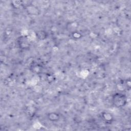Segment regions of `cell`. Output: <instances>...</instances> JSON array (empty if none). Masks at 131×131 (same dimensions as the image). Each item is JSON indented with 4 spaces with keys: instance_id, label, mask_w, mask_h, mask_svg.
<instances>
[{
    "instance_id": "cell-9",
    "label": "cell",
    "mask_w": 131,
    "mask_h": 131,
    "mask_svg": "<svg viewBox=\"0 0 131 131\" xmlns=\"http://www.w3.org/2000/svg\"><path fill=\"white\" fill-rule=\"evenodd\" d=\"M70 36L72 39H75V40H77V39L81 38L82 37V35L80 32H78V31H74L73 32L71 33Z\"/></svg>"
},
{
    "instance_id": "cell-2",
    "label": "cell",
    "mask_w": 131,
    "mask_h": 131,
    "mask_svg": "<svg viewBox=\"0 0 131 131\" xmlns=\"http://www.w3.org/2000/svg\"><path fill=\"white\" fill-rule=\"evenodd\" d=\"M24 8L27 13L31 16H38L40 14V10L36 5L29 4L24 6Z\"/></svg>"
},
{
    "instance_id": "cell-7",
    "label": "cell",
    "mask_w": 131,
    "mask_h": 131,
    "mask_svg": "<svg viewBox=\"0 0 131 131\" xmlns=\"http://www.w3.org/2000/svg\"><path fill=\"white\" fill-rule=\"evenodd\" d=\"M78 27V24L77 21H71L67 24V30L71 33L73 32L74 31H76L77 28Z\"/></svg>"
},
{
    "instance_id": "cell-1",
    "label": "cell",
    "mask_w": 131,
    "mask_h": 131,
    "mask_svg": "<svg viewBox=\"0 0 131 131\" xmlns=\"http://www.w3.org/2000/svg\"><path fill=\"white\" fill-rule=\"evenodd\" d=\"M112 102L114 107L122 108L127 103V97L125 94L121 92L115 93L112 96Z\"/></svg>"
},
{
    "instance_id": "cell-10",
    "label": "cell",
    "mask_w": 131,
    "mask_h": 131,
    "mask_svg": "<svg viewBox=\"0 0 131 131\" xmlns=\"http://www.w3.org/2000/svg\"><path fill=\"white\" fill-rule=\"evenodd\" d=\"M11 4L13 8L17 9L20 6L23 5V4H22V2L21 1H13L11 2Z\"/></svg>"
},
{
    "instance_id": "cell-5",
    "label": "cell",
    "mask_w": 131,
    "mask_h": 131,
    "mask_svg": "<svg viewBox=\"0 0 131 131\" xmlns=\"http://www.w3.org/2000/svg\"><path fill=\"white\" fill-rule=\"evenodd\" d=\"M47 118L49 121L52 122H58L60 119V116L59 113L55 112H50L47 114Z\"/></svg>"
},
{
    "instance_id": "cell-6",
    "label": "cell",
    "mask_w": 131,
    "mask_h": 131,
    "mask_svg": "<svg viewBox=\"0 0 131 131\" xmlns=\"http://www.w3.org/2000/svg\"><path fill=\"white\" fill-rule=\"evenodd\" d=\"M35 35L39 40H44L48 37V33L44 30H39L35 32Z\"/></svg>"
},
{
    "instance_id": "cell-4",
    "label": "cell",
    "mask_w": 131,
    "mask_h": 131,
    "mask_svg": "<svg viewBox=\"0 0 131 131\" xmlns=\"http://www.w3.org/2000/svg\"><path fill=\"white\" fill-rule=\"evenodd\" d=\"M100 117L103 122L106 124H110L114 121V117L113 115L108 112H102L100 115Z\"/></svg>"
},
{
    "instance_id": "cell-8",
    "label": "cell",
    "mask_w": 131,
    "mask_h": 131,
    "mask_svg": "<svg viewBox=\"0 0 131 131\" xmlns=\"http://www.w3.org/2000/svg\"><path fill=\"white\" fill-rule=\"evenodd\" d=\"M25 111L27 115H28L29 117H32L35 115L36 112V109L34 106H28L26 107Z\"/></svg>"
},
{
    "instance_id": "cell-3",
    "label": "cell",
    "mask_w": 131,
    "mask_h": 131,
    "mask_svg": "<svg viewBox=\"0 0 131 131\" xmlns=\"http://www.w3.org/2000/svg\"><path fill=\"white\" fill-rule=\"evenodd\" d=\"M17 43L18 47L22 50L29 49L30 43L28 37L26 36H20L17 39Z\"/></svg>"
},
{
    "instance_id": "cell-11",
    "label": "cell",
    "mask_w": 131,
    "mask_h": 131,
    "mask_svg": "<svg viewBox=\"0 0 131 131\" xmlns=\"http://www.w3.org/2000/svg\"><path fill=\"white\" fill-rule=\"evenodd\" d=\"M41 67H40L38 65H35L33 68H32V71L36 73H38L40 72H41Z\"/></svg>"
},
{
    "instance_id": "cell-12",
    "label": "cell",
    "mask_w": 131,
    "mask_h": 131,
    "mask_svg": "<svg viewBox=\"0 0 131 131\" xmlns=\"http://www.w3.org/2000/svg\"><path fill=\"white\" fill-rule=\"evenodd\" d=\"M47 78L48 79V80L49 81V82H53L55 79V78L54 77L53 75H51V74H50V75H48L47 77Z\"/></svg>"
},
{
    "instance_id": "cell-13",
    "label": "cell",
    "mask_w": 131,
    "mask_h": 131,
    "mask_svg": "<svg viewBox=\"0 0 131 131\" xmlns=\"http://www.w3.org/2000/svg\"><path fill=\"white\" fill-rule=\"evenodd\" d=\"M125 85L126 86L127 88L129 89L130 88V85H131V84H130V78H128V79H127V80L125 82Z\"/></svg>"
}]
</instances>
